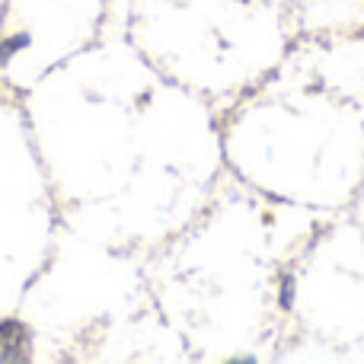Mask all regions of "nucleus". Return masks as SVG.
Here are the masks:
<instances>
[{
	"label": "nucleus",
	"instance_id": "obj_1",
	"mask_svg": "<svg viewBox=\"0 0 364 364\" xmlns=\"http://www.w3.org/2000/svg\"><path fill=\"white\" fill-rule=\"evenodd\" d=\"M29 358V336L19 323L0 326V361H26Z\"/></svg>",
	"mask_w": 364,
	"mask_h": 364
}]
</instances>
